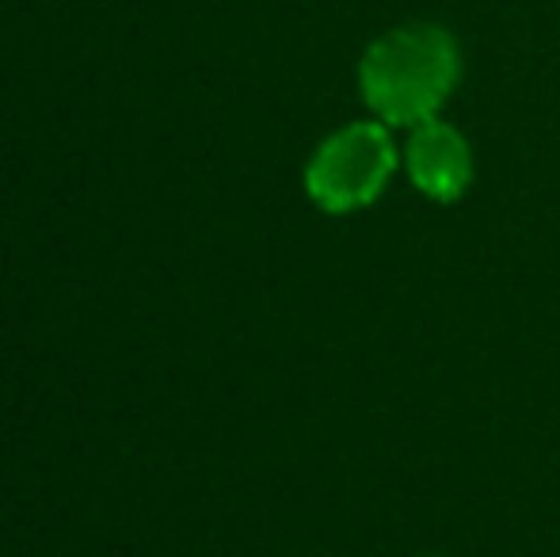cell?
<instances>
[{
    "label": "cell",
    "mask_w": 560,
    "mask_h": 557,
    "mask_svg": "<svg viewBox=\"0 0 560 557\" xmlns=\"http://www.w3.org/2000/svg\"><path fill=\"white\" fill-rule=\"evenodd\" d=\"M462 81L457 38L439 23H405L366 46L359 61V92L385 127H420L439 119Z\"/></svg>",
    "instance_id": "1"
},
{
    "label": "cell",
    "mask_w": 560,
    "mask_h": 557,
    "mask_svg": "<svg viewBox=\"0 0 560 557\" xmlns=\"http://www.w3.org/2000/svg\"><path fill=\"white\" fill-rule=\"evenodd\" d=\"M389 130L377 119H362L328 135L305 164V195L325 214H354L382 199L400 164Z\"/></svg>",
    "instance_id": "2"
},
{
    "label": "cell",
    "mask_w": 560,
    "mask_h": 557,
    "mask_svg": "<svg viewBox=\"0 0 560 557\" xmlns=\"http://www.w3.org/2000/svg\"><path fill=\"white\" fill-rule=\"evenodd\" d=\"M405 172L431 202H457L472 184V149L446 119H428L408 130Z\"/></svg>",
    "instance_id": "3"
}]
</instances>
